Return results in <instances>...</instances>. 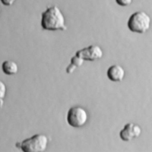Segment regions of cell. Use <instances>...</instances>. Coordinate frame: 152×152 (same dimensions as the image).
<instances>
[{
  "label": "cell",
  "instance_id": "8",
  "mask_svg": "<svg viewBox=\"0 0 152 152\" xmlns=\"http://www.w3.org/2000/svg\"><path fill=\"white\" fill-rule=\"evenodd\" d=\"M2 70L7 75H14L17 73L18 66L14 61L5 60L2 64Z\"/></svg>",
  "mask_w": 152,
  "mask_h": 152
},
{
  "label": "cell",
  "instance_id": "4",
  "mask_svg": "<svg viewBox=\"0 0 152 152\" xmlns=\"http://www.w3.org/2000/svg\"><path fill=\"white\" fill-rule=\"evenodd\" d=\"M88 119L87 111L80 106L71 107L66 114V121L74 128H81L86 125Z\"/></svg>",
  "mask_w": 152,
  "mask_h": 152
},
{
  "label": "cell",
  "instance_id": "2",
  "mask_svg": "<svg viewBox=\"0 0 152 152\" xmlns=\"http://www.w3.org/2000/svg\"><path fill=\"white\" fill-rule=\"evenodd\" d=\"M48 138L44 134H35L22 141L15 143V146L24 152H43L48 147Z\"/></svg>",
  "mask_w": 152,
  "mask_h": 152
},
{
  "label": "cell",
  "instance_id": "13",
  "mask_svg": "<svg viewBox=\"0 0 152 152\" xmlns=\"http://www.w3.org/2000/svg\"><path fill=\"white\" fill-rule=\"evenodd\" d=\"M1 7L0 6V14H1Z\"/></svg>",
  "mask_w": 152,
  "mask_h": 152
},
{
  "label": "cell",
  "instance_id": "9",
  "mask_svg": "<svg viewBox=\"0 0 152 152\" xmlns=\"http://www.w3.org/2000/svg\"><path fill=\"white\" fill-rule=\"evenodd\" d=\"M84 61V60L75 55L71 58L70 64L67 66L66 69V72L68 74L73 73L77 67H79L83 65Z\"/></svg>",
  "mask_w": 152,
  "mask_h": 152
},
{
  "label": "cell",
  "instance_id": "3",
  "mask_svg": "<svg viewBox=\"0 0 152 152\" xmlns=\"http://www.w3.org/2000/svg\"><path fill=\"white\" fill-rule=\"evenodd\" d=\"M151 22V18L147 13L143 11H138L130 15L127 26L132 32L142 34L148 30Z\"/></svg>",
  "mask_w": 152,
  "mask_h": 152
},
{
  "label": "cell",
  "instance_id": "10",
  "mask_svg": "<svg viewBox=\"0 0 152 152\" xmlns=\"http://www.w3.org/2000/svg\"><path fill=\"white\" fill-rule=\"evenodd\" d=\"M7 88L5 83L0 80V108H2L4 103V98L7 94Z\"/></svg>",
  "mask_w": 152,
  "mask_h": 152
},
{
  "label": "cell",
  "instance_id": "5",
  "mask_svg": "<svg viewBox=\"0 0 152 152\" xmlns=\"http://www.w3.org/2000/svg\"><path fill=\"white\" fill-rule=\"evenodd\" d=\"M84 61H94L102 58L103 51L100 46L97 45H91L78 50L75 54Z\"/></svg>",
  "mask_w": 152,
  "mask_h": 152
},
{
  "label": "cell",
  "instance_id": "6",
  "mask_svg": "<svg viewBox=\"0 0 152 152\" xmlns=\"http://www.w3.org/2000/svg\"><path fill=\"white\" fill-rule=\"evenodd\" d=\"M141 133L142 129L138 125L130 122L126 123L120 131L119 136L122 141H130L139 137Z\"/></svg>",
  "mask_w": 152,
  "mask_h": 152
},
{
  "label": "cell",
  "instance_id": "1",
  "mask_svg": "<svg viewBox=\"0 0 152 152\" xmlns=\"http://www.w3.org/2000/svg\"><path fill=\"white\" fill-rule=\"evenodd\" d=\"M41 26L43 29L50 31H64L67 29L64 14L56 5L48 7L42 12Z\"/></svg>",
  "mask_w": 152,
  "mask_h": 152
},
{
  "label": "cell",
  "instance_id": "7",
  "mask_svg": "<svg viewBox=\"0 0 152 152\" xmlns=\"http://www.w3.org/2000/svg\"><path fill=\"white\" fill-rule=\"evenodd\" d=\"M125 75L124 69L119 64L110 66L107 70V76L108 79L115 82H119L123 80Z\"/></svg>",
  "mask_w": 152,
  "mask_h": 152
},
{
  "label": "cell",
  "instance_id": "12",
  "mask_svg": "<svg viewBox=\"0 0 152 152\" xmlns=\"http://www.w3.org/2000/svg\"><path fill=\"white\" fill-rule=\"evenodd\" d=\"M16 0H0L1 3L5 6H11L14 4Z\"/></svg>",
  "mask_w": 152,
  "mask_h": 152
},
{
  "label": "cell",
  "instance_id": "11",
  "mask_svg": "<svg viewBox=\"0 0 152 152\" xmlns=\"http://www.w3.org/2000/svg\"><path fill=\"white\" fill-rule=\"evenodd\" d=\"M116 4L121 7H127L130 5L133 0H115Z\"/></svg>",
  "mask_w": 152,
  "mask_h": 152
}]
</instances>
